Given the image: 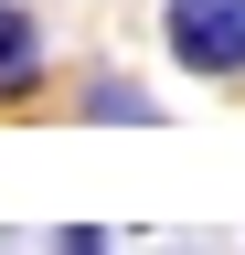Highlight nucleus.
Here are the masks:
<instances>
[{"label": "nucleus", "mask_w": 245, "mask_h": 255, "mask_svg": "<svg viewBox=\"0 0 245 255\" xmlns=\"http://www.w3.org/2000/svg\"><path fill=\"white\" fill-rule=\"evenodd\" d=\"M75 107L96 117V128H107V117H117V128H160V96H149V85H128V75H96Z\"/></svg>", "instance_id": "3"}, {"label": "nucleus", "mask_w": 245, "mask_h": 255, "mask_svg": "<svg viewBox=\"0 0 245 255\" xmlns=\"http://www.w3.org/2000/svg\"><path fill=\"white\" fill-rule=\"evenodd\" d=\"M160 53L203 85H235L245 75V0H171L160 11Z\"/></svg>", "instance_id": "1"}, {"label": "nucleus", "mask_w": 245, "mask_h": 255, "mask_svg": "<svg viewBox=\"0 0 245 255\" xmlns=\"http://www.w3.org/2000/svg\"><path fill=\"white\" fill-rule=\"evenodd\" d=\"M53 245H64V255H117V245L96 234V223H64V234H53Z\"/></svg>", "instance_id": "4"}, {"label": "nucleus", "mask_w": 245, "mask_h": 255, "mask_svg": "<svg viewBox=\"0 0 245 255\" xmlns=\"http://www.w3.org/2000/svg\"><path fill=\"white\" fill-rule=\"evenodd\" d=\"M32 85H43V21H32V0H0V107Z\"/></svg>", "instance_id": "2"}]
</instances>
